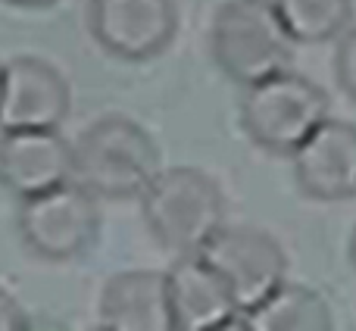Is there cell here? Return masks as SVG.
<instances>
[{
	"instance_id": "cell-1",
	"label": "cell",
	"mask_w": 356,
	"mask_h": 331,
	"mask_svg": "<svg viewBox=\"0 0 356 331\" xmlns=\"http://www.w3.org/2000/svg\"><path fill=\"white\" fill-rule=\"evenodd\" d=\"M160 172L154 138L129 116H104L72 144V181L97 200H135Z\"/></svg>"
},
{
	"instance_id": "cell-2",
	"label": "cell",
	"mask_w": 356,
	"mask_h": 331,
	"mask_svg": "<svg viewBox=\"0 0 356 331\" xmlns=\"http://www.w3.org/2000/svg\"><path fill=\"white\" fill-rule=\"evenodd\" d=\"M138 200L147 232L175 257L200 253L225 225V194L219 181L194 166L160 169Z\"/></svg>"
},
{
	"instance_id": "cell-3",
	"label": "cell",
	"mask_w": 356,
	"mask_h": 331,
	"mask_svg": "<svg viewBox=\"0 0 356 331\" xmlns=\"http://www.w3.org/2000/svg\"><path fill=\"white\" fill-rule=\"evenodd\" d=\"M209 54L225 79L247 88L291 69L294 38L272 0H225L213 16Z\"/></svg>"
},
{
	"instance_id": "cell-4",
	"label": "cell",
	"mask_w": 356,
	"mask_h": 331,
	"mask_svg": "<svg viewBox=\"0 0 356 331\" xmlns=\"http://www.w3.org/2000/svg\"><path fill=\"white\" fill-rule=\"evenodd\" d=\"M238 116L244 135L259 150L291 156L328 116V94L307 75L282 69L244 88Z\"/></svg>"
},
{
	"instance_id": "cell-5",
	"label": "cell",
	"mask_w": 356,
	"mask_h": 331,
	"mask_svg": "<svg viewBox=\"0 0 356 331\" xmlns=\"http://www.w3.org/2000/svg\"><path fill=\"white\" fill-rule=\"evenodd\" d=\"M16 232L22 244L47 263H69L85 257L100 234L97 197L75 181L19 200Z\"/></svg>"
},
{
	"instance_id": "cell-6",
	"label": "cell",
	"mask_w": 356,
	"mask_h": 331,
	"mask_svg": "<svg viewBox=\"0 0 356 331\" xmlns=\"http://www.w3.org/2000/svg\"><path fill=\"white\" fill-rule=\"evenodd\" d=\"M200 257L225 278L234 303L244 316L257 309L272 291H278L288 275V257L269 232L257 225H222L200 250Z\"/></svg>"
},
{
	"instance_id": "cell-7",
	"label": "cell",
	"mask_w": 356,
	"mask_h": 331,
	"mask_svg": "<svg viewBox=\"0 0 356 331\" xmlns=\"http://www.w3.org/2000/svg\"><path fill=\"white\" fill-rule=\"evenodd\" d=\"M94 44L125 63L160 56L178 35L175 0H88Z\"/></svg>"
},
{
	"instance_id": "cell-8",
	"label": "cell",
	"mask_w": 356,
	"mask_h": 331,
	"mask_svg": "<svg viewBox=\"0 0 356 331\" xmlns=\"http://www.w3.org/2000/svg\"><path fill=\"white\" fill-rule=\"evenodd\" d=\"M294 184L316 203L356 197V125L325 116L313 135L291 154Z\"/></svg>"
},
{
	"instance_id": "cell-9",
	"label": "cell",
	"mask_w": 356,
	"mask_h": 331,
	"mask_svg": "<svg viewBox=\"0 0 356 331\" xmlns=\"http://www.w3.org/2000/svg\"><path fill=\"white\" fill-rule=\"evenodd\" d=\"M72 106L69 81L54 63L16 56L3 66L0 91V131L10 129H60Z\"/></svg>"
},
{
	"instance_id": "cell-10",
	"label": "cell",
	"mask_w": 356,
	"mask_h": 331,
	"mask_svg": "<svg viewBox=\"0 0 356 331\" xmlns=\"http://www.w3.org/2000/svg\"><path fill=\"white\" fill-rule=\"evenodd\" d=\"M72 181V144L60 129L0 131V188L16 200Z\"/></svg>"
},
{
	"instance_id": "cell-11",
	"label": "cell",
	"mask_w": 356,
	"mask_h": 331,
	"mask_svg": "<svg viewBox=\"0 0 356 331\" xmlns=\"http://www.w3.org/2000/svg\"><path fill=\"white\" fill-rule=\"evenodd\" d=\"M166 294L172 328L178 331L241 328V309L232 288L200 253L175 257L166 272Z\"/></svg>"
},
{
	"instance_id": "cell-12",
	"label": "cell",
	"mask_w": 356,
	"mask_h": 331,
	"mask_svg": "<svg viewBox=\"0 0 356 331\" xmlns=\"http://www.w3.org/2000/svg\"><path fill=\"white\" fill-rule=\"evenodd\" d=\"M100 325L110 331H166L172 328L166 272L129 269L106 278L100 291Z\"/></svg>"
},
{
	"instance_id": "cell-13",
	"label": "cell",
	"mask_w": 356,
	"mask_h": 331,
	"mask_svg": "<svg viewBox=\"0 0 356 331\" xmlns=\"http://www.w3.org/2000/svg\"><path fill=\"white\" fill-rule=\"evenodd\" d=\"M244 328L253 331H328L334 316L328 300L307 284H288L272 291L257 309L244 316Z\"/></svg>"
},
{
	"instance_id": "cell-14",
	"label": "cell",
	"mask_w": 356,
	"mask_h": 331,
	"mask_svg": "<svg viewBox=\"0 0 356 331\" xmlns=\"http://www.w3.org/2000/svg\"><path fill=\"white\" fill-rule=\"evenodd\" d=\"M294 44H325L350 29L353 0H272Z\"/></svg>"
},
{
	"instance_id": "cell-15",
	"label": "cell",
	"mask_w": 356,
	"mask_h": 331,
	"mask_svg": "<svg viewBox=\"0 0 356 331\" xmlns=\"http://www.w3.org/2000/svg\"><path fill=\"white\" fill-rule=\"evenodd\" d=\"M334 79H338L341 91L356 104V25L347 29L334 50Z\"/></svg>"
},
{
	"instance_id": "cell-16",
	"label": "cell",
	"mask_w": 356,
	"mask_h": 331,
	"mask_svg": "<svg viewBox=\"0 0 356 331\" xmlns=\"http://www.w3.org/2000/svg\"><path fill=\"white\" fill-rule=\"evenodd\" d=\"M22 328H31V319L19 300L10 294V291L0 288V331H22Z\"/></svg>"
},
{
	"instance_id": "cell-17",
	"label": "cell",
	"mask_w": 356,
	"mask_h": 331,
	"mask_svg": "<svg viewBox=\"0 0 356 331\" xmlns=\"http://www.w3.org/2000/svg\"><path fill=\"white\" fill-rule=\"evenodd\" d=\"M3 3L16 6V10H47V6H56L60 0H3Z\"/></svg>"
},
{
	"instance_id": "cell-18",
	"label": "cell",
	"mask_w": 356,
	"mask_h": 331,
	"mask_svg": "<svg viewBox=\"0 0 356 331\" xmlns=\"http://www.w3.org/2000/svg\"><path fill=\"white\" fill-rule=\"evenodd\" d=\"M347 253H350V266H353V272H356V228H353V234H350V244H347Z\"/></svg>"
},
{
	"instance_id": "cell-19",
	"label": "cell",
	"mask_w": 356,
	"mask_h": 331,
	"mask_svg": "<svg viewBox=\"0 0 356 331\" xmlns=\"http://www.w3.org/2000/svg\"><path fill=\"white\" fill-rule=\"evenodd\" d=\"M3 66L6 63H0V91H3Z\"/></svg>"
}]
</instances>
